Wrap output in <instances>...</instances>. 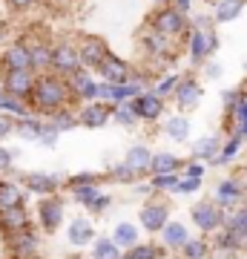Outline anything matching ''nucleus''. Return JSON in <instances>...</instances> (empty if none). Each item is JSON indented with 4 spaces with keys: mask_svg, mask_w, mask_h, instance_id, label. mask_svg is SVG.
Returning a JSON list of instances; mask_svg holds the SVG:
<instances>
[{
    "mask_svg": "<svg viewBox=\"0 0 247 259\" xmlns=\"http://www.w3.org/2000/svg\"><path fill=\"white\" fill-rule=\"evenodd\" d=\"M75 98H72V90H69V81H66L64 75L58 72H43L37 75V83H35V93H32V112L37 115H55L58 110H64V107H72Z\"/></svg>",
    "mask_w": 247,
    "mask_h": 259,
    "instance_id": "1",
    "label": "nucleus"
},
{
    "mask_svg": "<svg viewBox=\"0 0 247 259\" xmlns=\"http://www.w3.org/2000/svg\"><path fill=\"white\" fill-rule=\"evenodd\" d=\"M150 26L156 29V32H161L164 37H170V40H187V35H190V15H184L181 9H175L173 3H167V6H158L156 12H153V18H150Z\"/></svg>",
    "mask_w": 247,
    "mask_h": 259,
    "instance_id": "2",
    "label": "nucleus"
},
{
    "mask_svg": "<svg viewBox=\"0 0 247 259\" xmlns=\"http://www.w3.org/2000/svg\"><path fill=\"white\" fill-rule=\"evenodd\" d=\"M187 58H190L192 69H202L207 61H213V55L219 52V35L216 29H195L190 26V35H187Z\"/></svg>",
    "mask_w": 247,
    "mask_h": 259,
    "instance_id": "3",
    "label": "nucleus"
},
{
    "mask_svg": "<svg viewBox=\"0 0 247 259\" xmlns=\"http://www.w3.org/2000/svg\"><path fill=\"white\" fill-rule=\"evenodd\" d=\"M224 216H227V210H221L216 204V199H202V202H195L190 207V219L202 233L221 231L224 228Z\"/></svg>",
    "mask_w": 247,
    "mask_h": 259,
    "instance_id": "4",
    "label": "nucleus"
},
{
    "mask_svg": "<svg viewBox=\"0 0 247 259\" xmlns=\"http://www.w3.org/2000/svg\"><path fill=\"white\" fill-rule=\"evenodd\" d=\"M213 199H216V204H219L221 210H236V207H241L247 199V187L244 182L238 176H227L221 179L219 185L213 187Z\"/></svg>",
    "mask_w": 247,
    "mask_h": 259,
    "instance_id": "5",
    "label": "nucleus"
},
{
    "mask_svg": "<svg viewBox=\"0 0 247 259\" xmlns=\"http://www.w3.org/2000/svg\"><path fill=\"white\" fill-rule=\"evenodd\" d=\"M141 47H144L146 58H153V61H161V64H173L175 61V40L164 37L153 26H146L141 32Z\"/></svg>",
    "mask_w": 247,
    "mask_h": 259,
    "instance_id": "6",
    "label": "nucleus"
},
{
    "mask_svg": "<svg viewBox=\"0 0 247 259\" xmlns=\"http://www.w3.org/2000/svg\"><path fill=\"white\" fill-rule=\"evenodd\" d=\"M0 81L9 90V95L23 98V101H32V93H35V83H37V72L35 69H9V72H0Z\"/></svg>",
    "mask_w": 247,
    "mask_h": 259,
    "instance_id": "7",
    "label": "nucleus"
},
{
    "mask_svg": "<svg viewBox=\"0 0 247 259\" xmlns=\"http://www.w3.org/2000/svg\"><path fill=\"white\" fill-rule=\"evenodd\" d=\"M83 69L81 55H78V44H69V40H58L52 47V72L69 78L72 72Z\"/></svg>",
    "mask_w": 247,
    "mask_h": 259,
    "instance_id": "8",
    "label": "nucleus"
},
{
    "mask_svg": "<svg viewBox=\"0 0 247 259\" xmlns=\"http://www.w3.org/2000/svg\"><path fill=\"white\" fill-rule=\"evenodd\" d=\"M78 55H81L83 69H95L98 72V66L110 58V47L98 35H81L78 37Z\"/></svg>",
    "mask_w": 247,
    "mask_h": 259,
    "instance_id": "9",
    "label": "nucleus"
},
{
    "mask_svg": "<svg viewBox=\"0 0 247 259\" xmlns=\"http://www.w3.org/2000/svg\"><path fill=\"white\" fill-rule=\"evenodd\" d=\"M37 213V225H40V231L43 233H55L61 225H64V199H58V196H46L40 199L35 207Z\"/></svg>",
    "mask_w": 247,
    "mask_h": 259,
    "instance_id": "10",
    "label": "nucleus"
},
{
    "mask_svg": "<svg viewBox=\"0 0 247 259\" xmlns=\"http://www.w3.org/2000/svg\"><path fill=\"white\" fill-rule=\"evenodd\" d=\"M69 193H72V199L81 207H86L92 213H104L112 204V196L104 193L101 185H75V187H69Z\"/></svg>",
    "mask_w": 247,
    "mask_h": 259,
    "instance_id": "11",
    "label": "nucleus"
},
{
    "mask_svg": "<svg viewBox=\"0 0 247 259\" xmlns=\"http://www.w3.org/2000/svg\"><path fill=\"white\" fill-rule=\"evenodd\" d=\"M138 216H141V228L146 233H161L170 225V204L161 199H146Z\"/></svg>",
    "mask_w": 247,
    "mask_h": 259,
    "instance_id": "12",
    "label": "nucleus"
},
{
    "mask_svg": "<svg viewBox=\"0 0 247 259\" xmlns=\"http://www.w3.org/2000/svg\"><path fill=\"white\" fill-rule=\"evenodd\" d=\"M69 90H72V98L78 104H92L98 101V87H101V81L92 75V69H78V72H72L69 78Z\"/></svg>",
    "mask_w": 247,
    "mask_h": 259,
    "instance_id": "13",
    "label": "nucleus"
},
{
    "mask_svg": "<svg viewBox=\"0 0 247 259\" xmlns=\"http://www.w3.org/2000/svg\"><path fill=\"white\" fill-rule=\"evenodd\" d=\"M20 185L26 187V193H35V196H40V199H46V196H58L61 176L43 173V170H32V173H23V176H20Z\"/></svg>",
    "mask_w": 247,
    "mask_h": 259,
    "instance_id": "14",
    "label": "nucleus"
},
{
    "mask_svg": "<svg viewBox=\"0 0 247 259\" xmlns=\"http://www.w3.org/2000/svg\"><path fill=\"white\" fill-rule=\"evenodd\" d=\"M6 245H9L12 256H40V233L35 228H26V231L15 233V236H6Z\"/></svg>",
    "mask_w": 247,
    "mask_h": 259,
    "instance_id": "15",
    "label": "nucleus"
},
{
    "mask_svg": "<svg viewBox=\"0 0 247 259\" xmlns=\"http://www.w3.org/2000/svg\"><path fill=\"white\" fill-rule=\"evenodd\" d=\"M98 81L129 83V81H135V72H132V66H129L124 58H118V55H112V52H110V58L98 66Z\"/></svg>",
    "mask_w": 247,
    "mask_h": 259,
    "instance_id": "16",
    "label": "nucleus"
},
{
    "mask_svg": "<svg viewBox=\"0 0 247 259\" xmlns=\"http://www.w3.org/2000/svg\"><path fill=\"white\" fill-rule=\"evenodd\" d=\"M221 150H224V141H221V136L210 133V136H202V139L192 141L190 158H195V161H204V164H219Z\"/></svg>",
    "mask_w": 247,
    "mask_h": 259,
    "instance_id": "17",
    "label": "nucleus"
},
{
    "mask_svg": "<svg viewBox=\"0 0 247 259\" xmlns=\"http://www.w3.org/2000/svg\"><path fill=\"white\" fill-rule=\"evenodd\" d=\"M9 69H32V52H29V40H15L3 49L0 55V72Z\"/></svg>",
    "mask_w": 247,
    "mask_h": 259,
    "instance_id": "18",
    "label": "nucleus"
},
{
    "mask_svg": "<svg viewBox=\"0 0 247 259\" xmlns=\"http://www.w3.org/2000/svg\"><path fill=\"white\" fill-rule=\"evenodd\" d=\"M78 118H81V127L86 130H101L112 121V104H104V101H92V104H83L78 110Z\"/></svg>",
    "mask_w": 247,
    "mask_h": 259,
    "instance_id": "19",
    "label": "nucleus"
},
{
    "mask_svg": "<svg viewBox=\"0 0 247 259\" xmlns=\"http://www.w3.org/2000/svg\"><path fill=\"white\" fill-rule=\"evenodd\" d=\"M132 107H135L138 118L146 121V124H153V121H158L164 115V98H161L156 90H144V93L132 101Z\"/></svg>",
    "mask_w": 247,
    "mask_h": 259,
    "instance_id": "20",
    "label": "nucleus"
},
{
    "mask_svg": "<svg viewBox=\"0 0 247 259\" xmlns=\"http://www.w3.org/2000/svg\"><path fill=\"white\" fill-rule=\"evenodd\" d=\"M202 95H204V90H202V83H199V78H184L181 87L173 95V104L178 107V112H190L202 104Z\"/></svg>",
    "mask_w": 247,
    "mask_h": 259,
    "instance_id": "21",
    "label": "nucleus"
},
{
    "mask_svg": "<svg viewBox=\"0 0 247 259\" xmlns=\"http://www.w3.org/2000/svg\"><path fill=\"white\" fill-rule=\"evenodd\" d=\"M66 239L72 248H86V245H95L98 233H95V225L86 219V216H75L69 222V231H66Z\"/></svg>",
    "mask_w": 247,
    "mask_h": 259,
    "instance_id": "22",
    "label": "nucleus"
},
{
    "mask_svg": "<svg viewBox=\"0 0 247 259\" xmlns=\"http://www.w3.org/2000/svg\"><path fill=\"white\" fill-rule=\"evenodd\" d=\"M12 207H26V187L15 179H0V213Z\"/></svg>",
    "mask_w": 247,
    "mask_h": 259,
    "instance_id": "23",
    "label": "nucleus"
},
{
    "mask_svg": "<svg viewBox=\"0 0 247 259\" xmlns=\"http://www.w3.org/2000/svg\"><path fill=\"white\" fill-rule=\"evenodd\" d=\"M52 47H55V44H49V40H43V37H29L32 69H35L37 75L52 72Z\"/></svg>",
    "mask_w": 247,
    "mask_h": 259,
    "instance_id": "24",
    "label": "nucleus"
},
{
    "mask_svg": "<svg viewBox=\"0 0 247 259\" xmlns=\"http://www.w3.org/2000/svg\"><path fill=\"white\" fill-rule=\"evenodd\" d=\"M32 228V216H29L26 207H12V210L0 213V231L3 236H15V233Z\"/></svg>",
    "mask_w": 247,
    "mask_h": 259,
    "instance_id": "25",
    "label": "nucleus"
},
{
    "mask_svg": "<svg viewBox=\"0 0 247 259\" xmlns=\"http://www.w3.org/2000/svg\"><path fill=\"white\" fill-rule=\"evenodd\" d=\"M153 156H156V153L146 147V144H132V147L127 150L124 161H127V164L138 173V179H141V176H150V170H153Z\"/></svg>",
    "mask_w": 247,
    "mask_h": 259,
    "instance_id": "26",
    "label": "nucleus"
},
{
    "mask_svg": "<svg viewBox=\"0 0 247 259\" xmlns=\"http://www.w3.org/2000/svg\"><path fill=\"white\" fill-rule=\"evenodd\" d=\"M190 239H192L190 228L184 222H175V219H170V225L161 231V245H164L167 250H181Z\"/></svg>",
    "mask_w": 247,
    "mask_h": 259,
    "instance_id": "27",
    "label": "nucleus"
},
{
    "mask_svg": "<svg viewBox=\"0 0 247 259\" xmlns=\"http://www.w3.org/2000/svg\"><path fill=\"white\" fill-rule=\"evenodd\" d=\"M213 250L219 253V256H236L238 250H244V242L238 239L236 233H230L227 228H221V231L213 233Z\"/></svg>",
    "mask_w": 247,
    "mask_h": 259,
    "instance_id": "28",
    "label": "nucleus"
},
{
    "mask_svg": "<svg viewBox=\"0 0 247 259\" xmlns=\"http://www.w3.org/2000/svg\"><path fill=\"white\" fill-rule=\"evenodd\" d=\"M244 6H247V0H216L210 15L216 23H233V20L241 18Z\"/></svg>",
    "mask_w": 247,
    "mask_h": 259,
    "instance_id": "29",
    "label": "nucleus"
},
{
    "mask_svg": "<svg viewBox=\"0 0 247 259\" xmlns=\"http://www.w3.org/2000/svg\"><path fill=\"white\" fill-rule=\"evenodd\" d=\"M43 130H46L43 115L32 112V115H26V118H18V130H15V136L23 139V141H40Z\"/></svg>",
    "mask_w": 247,
    "mask_h": 259,
    "instance_id": "30",
    "label": "nucleus"
},
{
    "mask_svg": "<svg viewBox=\"0 0 247 259\" xmlns=\"http://www.w3.org/2000/svg\"><path fill=\"white\" fill-rule=\"evenodd\" d=\"M184 158H178L175 153H170V150H161V153H156L153 156V170H150V176H161V173H181L184 170Z\"/></svg>",
    "mask_w": 247,
    "mask_h": 259,
    "instance_id": "31",
    "label": "nucleus"
},
{
    "mask_svg": "<svg viewBox=\"0 0 247 259\" xmlns=\"http://www.w3.org/2000/svg\"><path fill=\"white\" fill-rule=\"evenodd\" d=\"M112 242L118 245L121 250H129L135 248L138 242H141V233H138V225L132 222H118L115 228H112Z\"/></svg>",
    "mask_w": 247,
    "mask_h": 259,
    "instance_id": "32",
    "label": "nucleus"
},
{
    "mask_svg": "<svg viewBox=\"0 0 247 259\" xmlns=\"http://www.w3.org/2000/svg\"><path fill=\"white\" fill-rule=\"evenodd\" d=\"M164 136L170 141H187V136H190V118L184 115V112H178V115H170V118L164 121Z\"/></svg>",
    "mask_w": 247,
    "mask_h": 259,
    "instance_id": "33",
    "label": "nucleus"
},
{
    "mask_svg": "<svg viewBox=\"0 0 247 259\" xmlns=\"http://www.w3.org/2000/svg\"><path fill=\"white\" fill-rule=\"evenodd\" d=\"M224 228H227L230 233H236L241 242L247 239V204H241V207H236V210H227Z\"/></svg>",
    "mask_w": 247,
    "mask_h": 259,
    "instance_id": "34",
    "label": "nucleus"
},
{
    "mask_svg": "<svg viewBox=\"0 0 247 259\" xmlns=\"http://www.w3.org/2000/svg\"><path fill=\"white\" fill-rule=\"evenodd\" d=\"M164 250V245H156V242H138L135 248L124 250V259H161Z\"/></svg>",
    "mask_w": 247,
    "mask_h": 259,
    "instance_id": "35",
    "label": "nucleus"
},
{
    "mask_svg": "<svg viewBox=\"0 0 247 259\" xmlns=\"http://www.w3.org/2000/svg\"><path fill=\"white\" fill-rule=\"evenodd\" d=\"M49 127H55L58 133H66V130H75L78 124H81V118H78V112L72 110V107H64V110H58L55 115H49Z\"/></svg>",
    "mask_w": 247,
    "mask_h": 259,
    "instance_id": "36",
    "label": "nucleus"
},
{
    "mask_svg": "<svg viewBox=\"0 0 247 259\" xmlns=\"http://www.w3.org/2000/svg\"><path fill=\"white\" fill-rule=\"evenodd\" d=\"M92 259H124V250L112 242V236H101L92 245Z\"/></svg>",
    "mask_w": 247,
    "mask_h": 259,
    "instance_id": "37",
    "label": "nucleus"
},
{
    "mask_svg": "<svg viewBox=\"0 0 247 259\" xmlns=\"http://www.w3.org/2000/svg\"><path fill=\"white\" fill-rule=\"evenodd\" d=\"M112 121L115 124H121V127H138V112H135V107H132V101H124V104H115L112 107Z\"/></svg>",
    "mask_w": 247,
    "mask_h": 259,
    "instance_id": "38",
    "label": "nucleus"
},
{
    "mask_svg": "<svg viewBox=\"0 0 247 259\" xmlns=\"http://www.w3.org/2000/svg\"><path fill=\"white\" fill-rule=\"evenodd\" d=\"M244 136H238V133H230V139L224 141V150H221V158L219 164H233L238 158V153H241V147H244Z\"/></svg>",
    "mask_w": 247,
    "mask_h": 259,
    "instance_id": "39",
    "label": "nucleus"
},
{
    "mask_svg": "<svg viewBox=\"0 0 247 259\" xmlns=\"http://www.w3.org/2000/svg\"><path fill=\"white\" fill-rule=\"evenodd\" d=\"M178 253H181L184 259H207L213 253V245L207 239H190Z\"/></svg>",
    "mask_w": 247,
    "mask_h": 259,
    "instance_id": "40",
    "label": "nucleus"
},
{
    "mask_svg": "<svg viewBox=\"0 0 247 259\" xmlns=\"http://www.w3.org/2000/svg\"><path fill=\"white\" fill-rule=\"evenodd\" d=\"M181 81H184V75H178V72H167V75H161L158 78V83L153 87L161 98H173L175 95V90L181 87Z\"/></svg>",
    "mask_w": 247,
    "mask_h": 259,
    "instance_id": "41",
    "label": "nucleus"
},
{
    "mask_svg": "<svg viewBox=\"0 0 247 259\" xmlns=\"http://www.w3.org/2000/svg\"><path fill=\"white\" fill-rule=\"evenodd\" d=\"M244 98H247V93L241 90V87H233V90H224V95H221V107H224V115H233V112L244 104Z\"/></svg>",
    "mask_w": 247,
    "mask_h": 259,
    "instance_id": "42",
    "label": "nucleus"
},
{
    "mask_svg": "<svg viewBox=\"0 0 247 259\" xmlns=\"http://www.w3.org/2000/svg\"><path fill=\"white\" fill-rule=\"evenodd\" d=\"M181 182V173H161V176H150V187L158 193H175V187Z\"/></svg>",
    "mask_w": 247,
    "mask_h": 259,
    "instance_id": "43",
    "label": "nucleus"
},
{
    "mask_svg": "<svg viewBox=\"0 0 247 259\" xmlns=\"http://www.w3.org/2000/svg\"><path fill=\"white\" fill-rule=\"evenodd\" d=\"M107 179L118 182V185H132V182H138V173L127 164V161H121V164H115L110 173H107Z\"/></svg>",
    "mask_w": 247,
    "mask_h": 259,
    "instance_id": "44",
    "label": "nucleus"
},
{
    "mask_svg": "<svg viewBox=\"0 0 247 259\" xmlns=\"http://www.w3.org/2000/svg\"><path fill=\"white\" fill-rule=\"evenodd\" d=\"M230 124H233V133H238V136L247 139V98H244V104L230 115Z\"/></svg>",
    "mask_w": 247,
    "mask_h": 259,
    "instance_id": "45",
    "label": "nucleus"
},
{
    "mask_svg": "<svg viewBox=\"0 0 247 259\" xmlns=\"http://www.w3.org/2000/svg\"><path fill=\"white\" fill-rule=\"evenodd\" d=\"M15 130H18V118H12V115H6V112H0V144L9 139V136H15Z\"/></svg>",
    "mask_w": 247,
    "mask_h": 259,
    "instance_id": "46",
    "label": "nucleus"
},
{
    "mask_svg": "<svg viewBox=\"0 0 247 259\" xmlns=\"http://www.w3.org/2000/svg\"><path fill=\"white\" fill-rule=\"evenodd\" d=\"M202 190V179H187L181 176V182H178V187H175V193L178 196H192Z\"/></svg>",
    "mask_w": 247,
    "mask_h": 259,
    "instance_id": "47",
    "label": "nucleus"
},
{
    "mask_svg": "<svg viewBox=\"0 0 247 259\" xmlns=\"http://www.w3.org/2000/svg\"><path fill=\"white\" fill-rule=\"evenodd\" d=\"M204 173H207V164L204 161H195V158H190L181 170V176H187V179H204Z\"/></svg>",
    "mask_w": 247,
    "mask_h": 259,
    "instance_id": "48",
    "label": "nucleus"
},
{
    "mask_svg": "<svg viewBox=\"0 0 247 259\" xmlns=\"http://www.w3.org/2000/svg\"><path fill=\"white\" fill-rule=\"evenodd\" d=\"M66 185L75 187V185H101V176L98 173H75V176L66 179Z\"/></svg>",
    "mask_w": 247,
    "mask_h": 259,
    "instance_id": "49",
    "label": "nucleus"
},
{
    "mask_svg": "<svg viewBox=\"0 0 247 259\" xmlns=\"http://www.w3.org/2000/svg\"><path fill=\"white\" fill-rule=\"evenodd\" d=\"M12 167H15V153H12L9 147H3V144H0V176L12 173Z\"/></svg>",
    "mask_w": 247,
    "mask_h": 259,
    "instance_id": "50",
    "label": "nucleus"
},
{
    "mask_svg": "<svg viewBox=\"0 0 247 259\" xmlns=\"http://www.w3.org/2000/svg\"><path fill=\"white\" fill-rule=\"evenodd\" d=\"M58 136H61V133H58L55 127H49V121H46V130H43V136H40V144H43V147H55Z\"/></svg>",
    "mask_w": 247,
    "mask_h": 259,
    "instance_id": "51",
    "label": "nucleus"
},
{
    "mask_svg": "<svg viewBox=\"0 0 247 259\" xmlns=\"http://www.w3.org/2000/svg\"><path fill=\"white\" fill-rule=\"evenodd\" d=\"M221 72H224V69H221V66L216 64V61H207V64L202 66V75H204V78H210V81L221 78Z\"/></svg>",
    "mask_w": 247,
    "mask_h": 259,
    "instance_id": "52",
    "label": "nucleus"
},
{
    "mask_svg": "<svg viewBox=\"0 0 247 259\" xmlns=\"http://www.w3.org/2000/svg\"><path fill=\"white\" fill-rule=\"evenodd\" d=\"M37 0H6V6H9L12 12H26V9H32Z\"/></svg>",
    "mask_w": 247,
    "mask_h": 259,
    "instance_id": "53",
    "label": "nucleus"
},
{
    "mask_svg": "<svg viewBox=\"0 0 247 259\" xmlns=\"http://www.w3.org/2000/svg\"><path fill=\"white\" fill-rule=\"evenodd\" d=\"M192 26L195 29H213L216 20H213V15H195V18H192Z\"/></svg>",
    "mask_w": 247,
    "mask_h": 259,
    "instance_id": "54",
    "label": "nucleus"
},
{
    "mask_svg": "<svg viewBox=\"0 0 247 259\" xmlns=\"http://www.w3.org/2000/svg\"><path fill=\"white\" fill-rule=\"evenodd\" d=\"M170 3H173L175 9H181L184 15H190L192 12V0H170Z\"/></svg>",
    "mask_w": 247,
    "mask_h": 259,
    "instance_id": "55",
    "label": "nucleus"
},
{
    "mask_svg": "<svg viewBox=\"0 0 247 259\" xmlns=\"http://www.w3.org/2000/svg\"><path fill=\"white\" fill-rule=\"evenodd\" d=\"M153 3H158V6H167V3H170V0H153Z\"/></svg>",
    "mask_w": 247,
    "mask_h": 259,
    "instance_id": "56",
    "label": "nucleus"
},
{
    "mask_svg": "<svg viewBox=\"0 0 247 259\" xmlns=\"http://www.w3.org/2000/svg\"><path fill=\"white\" fill-rule=\"evenodd\" d=\"M12 259H40V256H12Z\"/></svg>",
    "mask_w": 247,
    "mask_h": 259,
    "instance_id": "57",
    "label": "nucleus"
},
{
    "mask_svg": "<svg viewBox=\"0 0 247 259\" xmlns=\"http://www.w3.org/2000/svg\"><path fill=\"white\" fill-rule=\"evenodd\" d=\"M241 253H247V239H244V250H241Z\"/></svg>",
    "mask_w": 247,
    "mask_h": 259,
    "instance_id": "58",
    "label": "nucleus"
},
{
    "mask_svg": "<svg viewBox=\"0 0 247 259\" xmlns=\"http://www.w3.org/2000/svg\"><path fill=\"white\" fill-rule=\"evenodd\" d=\"M58 3H72V0H58Z\"/></svg>",
    "mask_w": 247,
    "mask_h": 259,
    "instance_id": "59",
    "label": "nucleus"
}]
</instances>
